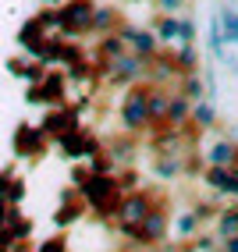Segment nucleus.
Wrapping results in <instances>:
<instances>
[{
	"label": "nucleus",
	"instance_id": "a211bd4d",
	"mask_svg": "<svg viewBox=\"0 0 238 252\" xmlns=\"http://www.w3.org/2000/svg\"><path fill=\"white\" fill-rule=\"evenodd\" d=\"M238 234V206H224L217 213V238H231Z\"/></svg>",
	"mask_w": 238,
	"mask_h": 252
},
{
	"label": "nucleus",
	"instance_id": "1a4fd4ad",
	"mask_svg": "<svg viewBox=\"0 0 238 252\" xmlns=\"http://www.w3.org/2000/svg\"><path fill=\"white\" fill-rule=\"evenodd\" d=\"M167 107H171V93L164 86H149V117H153V128L167 125Z\"/></svg>",
	"mask_w": 238,
	"mask_h": 252
},
{
	"label": "nucleus",
	"instance_id": "f8f14e48",
	"mask_svg": "<svg viewBox=\"0 0 238 252\" xmlns=\"http://www.w3.org/2000/svg\"><path fill=\"white\" fill-rule=\"evenodd\" d=\"M78 128V121H75V110H57V114H50L46 117V125H43V131L46 135H68V131H75Z\"/></svg>",
	"mask_w": 238,
	"mask_h": 252
},
{
	"label": "nucleus",
	"instance_id": "c85d7f7f",
	"mask_svg": "<svg viewBox=\"0 0 238 252\" xmlns=\"http://www.w3.org/2000/svg\"><path fill=\"white\" fill-rule=\"evenodd\" d=\"M39 252H64V242H61V238H50V242H46Z\"/></svg>",
	"mask_w": 238,
	"mask_h": 252
},
{
	"label": "nucleus",
	"instance_id": "f257e3e1",
	"mask_svg": "<svg viewBox=\"0 0 238 252\" xmlns=\"http://www.w3.org/2000/svg\"><path fill=\"white\" fill-rule=\"evenodd\" d=\"M121 125H125L128 135L153 131V117H149V82H139V86L128 89V96L121 99Z\"/></svg>",
	"mask_w": 238,
	"mask_h": 252
},
{
	"label": "nucleus",
	"instance_id": "ddd939ff",
	"mask_svg": "<svg viewBox=\"0 0 238 252\" xmlns=\"http://www.w3.org/2000/svg\"><path fill=\"white\" fill-rule=\"evenodd\" d=\"M235 149H238V142L235 139H217L210 149H206V163H235Z\"/></svg>",
	"mask_w": 238,
	"mask_h": 252
},
{
	"label": "nucleus",
	"instance_id": "412c9836",
	"mask_svg": "<svg viewBox=\"0 0 238 252\" xmlns=\"http://www.w3.org/2000/svg\"><path fill=\"white\" fill-rule=\"evenodd\" d=\"M100 50H103L107 61H114V57H121L125 50H128V43L121 39V32H107V36H103V46H100Z\"/></svg>",
	"mask_w": 238,
	"mask_h": 252
},
{
	"label": "nucleus",
	"instance_id": "aec40b11",
	"mask_svg": "<svg viewBox=\"0 0 238 252\" xmlns=\"http://www.w3.org/2000/svg\"><path fill=\"white\" fill-rule=\"evenodd\" d=\"M196 231H199V220H196V213H181L178 220H171V234H178V238H192Z\"/></svg>",
	"mask_w": 238,
	"mask_h": 252
},
{
	"label": "nucleus",
	"instance_id": "7c9ffc66",
	"mask_svg": "<svg viewBox=\"0 0 238 252\" xmlns=\"http://www.w3.org/2000/svg\"><path fill=\"white\" fill-rule=\"evenodd\" d=\"M220 64H228V68H231V75H238V57H235V54H228Z\"/></svg>",
	"mask_w": 238,
	"mask_h": 252
},
{
	"label": "nucleus",
	"instance_id": "393cba45",
	"mask_svg": "<svg viewBox=\"0 0 238 252\" xmlns=\"http://www.w3.org/2000/svg\"><path fill=\"white\" fill-rule=\"evenodd\" d=\"M192 213H196V220H199V227H203V224H210V220H217V213H220V210H217L213 203H199V206H196Z\"/></svg>",
	"mask_w": 238,
	"mask_h": 252
},
{
	"label": "nucleus",
	"instance_id": "72a5a7b5",
	"mask_svg": "<svg viewBox=\"0 0 238 252\" xmlns=\"http://www.w3.org/2000/svg\"><path fill=\"white\" fill-rule=\"evenodd\" d=\"M46 4H57V0H46Z\"/></svg>",
	"mask_w": 238,
	"mask_h": 252
},
{
	"label": "nucleus",
	"instance_id": "6e6552de",
	"mask_svg": "<svg viewBox=\"0 0 238 252\" xmlns=\"http://www.w3.org/2000/svg\"><path fill=\"white\" fill-rule=\"evenodd\" d=\"M192 128L199 131H217V103L213 99H199V103H192Z\"/></svg>",
	"mask_w": 238,
	"mask_h": 252
},
{
	"label": "nucleus",
	"instance_id": "4be33fe9",
	"mask_svg": "<svg viewBox=\"0 0 238 252\" xmlns=\"http://www.w3.org/2000/svg\"><path fill=\"white\" fill-rule=\"evenodd\" d=\"M93 29L96 32H117V11H110V7H100L96 11V18H93Z\"/></svg>",
	"mask_w": 238,
	"mask_h": 252
},
{
	"label": "nucleus",
	"instance_id": "6ab92c4d",
	"mask_svg": "<svg viewBox=\"0 0 238 252\" xmlns=\"http://www.w3.org/2000/svg\"><path fill=\"white\" fill-rule=\"evenodd\" d=\"M153 32H157L160 43H174L178 39V14H160L157 25H153Z\"/></svg>",
	"mask_w": 238,
	"mask_h": 252
},
{
	"label": "nucleus",
	"instance_id": "20e7f679",
	"mask_svg": "<svg viewBox=\"0 0 238 252\" xmlns=\"http://www.w3.org/2000/svg\"><path fill=\"white\" fill-rule=\"evenodd\" d=\"M167 234H171V213H167V206L157 199V206L146 213V220L135 231V242L139 245H164Z\"/></svg>",
	"mask_w": 238,
	"mask_h": 252
},
{
	"label": "nucleus",
	"instance_id": "cd10ccee",
	"mask_svg": "<svg viewBox=\"0 0 238 252\" xmlns=\"http://www.w3.org/2000/svg\"><path fill=\"white\" fill-rule=\"evenodd\" d=\"M224 195H231V199H238V167L231 171V181H228V192Z\"/></svg>",
	"mask_w": 238,
	"mask_h": 252
},
{
	"label": "nucleus",
	"instance_id": "f03ea898",
	"mask_svg": "<svg viewBox=\"0 0 238 252\" xmlns=\"http://www.w3.org/2000/svg\"><path fill=\"white\" fill-rule=\"evenodd\" d=\"M153 206H157V195H153V192L132 189V192L121 195V203H117V224H121V231L128 234V238L135 234V227L146 220V213H149Z\"/></svg>",
	"mask_w": 238,
	"mask_h": 252
},
{
	"label": "nucleus",
	"instance_id": "dca6fc26",
	"mask_svg": "<svg viewBox=\"0 0 238 252\" xmlns=\"http://www.w3.org/2000/svg\"><path fill=\"white\" fill-rule=\"evenodd\" d=\"M153 171H157V178H164V181H174L181 174V157L178 153H157Z\"/></svg>",
	"mask_w": 238,
	"mask_h": 252
},
{
	"label": "nucleus",
	"instance_id": "7ed1b4c3",
	"mask_svg": "<svg viewBox=\"0 0 238 252\" xmlns=\"http://www.w3.org/2000/svg\"><path fill=\"white\" fill-rule=\"evenodd\" d=\"M93 18H96L93 0H71V4H64V11H57V29L68 36H86L93 29Z\"/></svg>",
	"mask_w": 238,
	"mask_h": 252
},
{
	"label": "nucleus",
	"instance_id": "2f4dec72",
	"mask_svg": "<svg viewBox=\"0 0 238 252\" xmlns=\"http://www.w3.org/2000/svg\"><path fill=\"white\" fill-rule=\"evenodd\" d=\"M224 4H231V7H238V0H224Z\"/></svg>",
	"mask_w": 238,
	"mask_h": 252
},
{
	"label": "nucleus",
	"instance_id": "0eeeda50",
	"mask_svg": "<svg viewBox=\"0 0 238 252\" xmlns=\"http://www.w3.org/2000/svg\"><path fill=\"white\" fill-rule=\"evenodd\" d=\"M192 121V99L185 96V93H171V107H167V125L171 128H185Z\"/></svg>",
	"mask_w": 238,
	"mask_h": 252
},
{
	"label": "nucleus",
	"instance_id": "c756f323",
	"mask_svg": "<svg viewBox=\"0 0 238 252\" xmlns=\"http://www.w3.org/2000/svg\"><path fill=\"white\" fill-rule=\"evenodd\" d=\"M11 220V210H7V203H4V199H0V227H4Z\"/></svg>",
	"mask_w": 238,
	"mask_h": 252
},
{
	"label": "nucleus",
	"instance_id": "bb28decb",
	"mask_svg": "<svg viewBox=\"0 0 238 252\" xmlns=\"http://www.w3.org/2000/svg\"><path fill=\"white\" fill-rule=\"evenodd\" d=\"M220 252H238V234H231V238H220Z\"/></svg>",
	"mask_w": 238,
	"mask_h": 252
},
{
	"label": "nucleus",
	"instance_id": "9b49d317",
	"mask_svg": "<svg viewBox=\"0 0 238 252\" xmlns=\"http://www.w3.org/2000/svg\"><path fill=\"white\" fill-rule=\"evenodd\" d=\"M174 64H178L181 75H196V71H203V61H199V54H196V43H178V50H174Z\"/></svg>",
	"mask_w": 238,
	"mask_h": 252
},
{
	"label": "nucleus",
	"instance_id": "2eb2a0df",
	"mask_svg": "<svg viewBox=\"0 0 238 252\" xmlns=\"http://www.w3.org/2000/svg\"><path fill=\"white\" fill-rule=\"evenodd\" d=\"M178 93H185L192 103L206 99V82H203V71H196V75H181V78H178Z\"/></svg>",
	"mask_w": 238,
	"mask_h": 252
},
{
	"label": "nucleus",
	"instance_id": "4468645a",
	"mask_svg": "<svg viewBox=\"0 0 238 252\" xmlns=\"http://www.w3.org/2000/svg\"><path fill=\"white\" fill-rule=\"evenodd\" d=\"M210 54L217 57V61H224L228 57V36H224V25H220V14H213L210 18Z\"/></svg>",
	"mask_w": 238,
	"mask_h": 252
},
{
	"label": "nucleus",
	"instance_id": "a878e982",
	"mask_svg": "<svg viewBox=\"0 0 238 252\" xmlns=\"http://www.w3.org/2000/svg\"><path fill=\"white\" fill-rule=\"evenodd\" d=\"M157 7H160V14H181L185 0H157Z\"/></svg>",
	"mask_w": 238,
	"mask_h": 252
},
{
	"label": "nucleus",
	"instance_id": "f3484780",
	"mask_svg": "<svg viewBox=\"0 0 238 252\" xmlns=\"http://www.w3.org/2000/svg\"><path fill=\"white\" fill-rule=\"evenodd\" d=\"M217 14H220V25H224L228 43L238 46V7H231V4H224V0H220V4H217Z\"/></svg>",
	"mask_w": 238,
	"mask_h": 252
},
{
	"label": "nucleus",
	"instance_id": "39448f33",
	"mask_svg": "<svg viewBox=\"0 0 238 252\" xmlns=\"http://www.w3.org/2000/svg\"><path fill=\"white\" fill-rule=\"evenodd\" d=\"M110 64V78L114 82H142V75H149V61L146 57H139V54H132V50H125L121 57H114V61H107Z\"/></svg>",
	"mask_w": 238,
	"mask_h": 252
},
{
	"label": "nucleus",
	"instance_id": "473e14b6",
	"mask_svg": "<svg viewBox=\"0 0 238 252\" xmlns=\"http://www.w3.org/2000/svg\"><path fill=\"white\" fill-rule=\"evenodd\" d=\"M235 167H238V149H235Z\"/></svg>",
	"mask_w": 238,
	"mask_h": 252
},
{
	"label": "nucleus",
	"instance_id": "423d86ee",
	"mask_svg": "<svg viewBox=\"0 0 238 252\" xmlns=\"http://www.w3.org/2000/svg\"><path fill=\"white\" fill-rule=\"evenodd\" d=\"M117 32H121V39L128 43L132 54H139L146 61H153L160 54V39H157V32L153 29H132V25H117Z\"/></svg>",
	"mask_w": 238,
	"mask_h": 252
},
{
	"label": "nucleus",
	"instance_id": "5701e85b",
	"mask_svg": "<svg viewBox=\"0 0 238 252\" xmlns=\"http://www.w3.org/2000/svg\"><path fill=\"white\" fill-rule=\"evenodd\" d=\"M178 43H196V18L178 14Z\"/></svg>",
	"mask_w": 238,
	"mask_h": 252
},
{
	"label": "nucleus",
	"instance_id": "9d476101",
	"mask_svg": "<svg viewBox=\"0 0 238 252\" xmlns=\"http://www.w3.org/2000/svg\"><path fill=\"white\" fill-rule=\"evenodd\" d=\"M231 171H235V163H206V171H203V185L213 189V192H228Z\"/></svg>",
	"mask_w": 238,
	"mask_h": 252
},
{
	"label": "nucleus",
	"instance_id": "b1692460",
	"mask_svg": "<svg viewBox=\"0 0 238 252\" xmlns=\"http://www.w3.org/2000/svg\"><path fill=\"white\" fill-rule=\"evenodd\" d=\"M220 242L210 238V234H192V252H217Z\"/></svg>",
	"mask_w": 238,
	"mask_h": 252
}]
</instances>
